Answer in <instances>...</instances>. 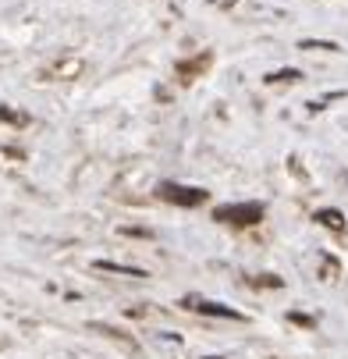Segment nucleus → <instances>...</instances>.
I'll return each mask as SVG.
<instances>
[{"instance_id":"obj_6","label":"nucleus","mask_w":348,"mask_h":359,"mask_svg":"<svg viewBox=\"0 0 348 359\" xmlns=\"http://www.w3.org/2000/svg\"><path fill=\"white\" fill-rule=\"evenodd\" d=\"M299 50H338V43H331V39H302Z\"/></svg>"},{"instance_id":"obj_5","label":"nucleus","mask_w":348,"mask_h":359,"mask_svg":"<svg viewBox=\"0 0 348 359\" xmlns=\"http://www.w3.org/2000/svg\"><path fill=\"white\" fill-rule=\"evenodd\" d=\"M313 221H320L323 228H331V231H345V214H341V210H316Z\"/></svg>"},{"instance_id":"obj_8","label":"nucleus","mask_w":348,"mask_h":359,"mask_svg":"<svg viewBox=\"0 0 348 359\" xmlns=\"http://www.w3.org/2000/svg\"><path fill=\"white\" fill-rule=\"evenodd\" d=\"M0 121H14V124H22L25 114H14V111H8V107H0Z\"/></svg>"},{"instance_id":"obj_2","label":"nucleus","mask_w":348,"mask_h":359,"mask_svg":"<svg viewBox=\"0 0 348 359\" xmlns=\"http://www.w3.org/2000/svg\"><path fill=\"white\" fill-rule=\"evenodd\" d=\"M156 193L167 199V203H178V206H199L207 203V188H192V185H178V182H160Z\"/></svg>"},{"instance_id":"obj_4","label":"nucleus","mask_w":348,"mask_h":359,"mask_svg":"<svg viewBox=\"0 0 348 359\" xmlns=\"http://www.w3.org/2000/svg\"><path fill=\"white\" fill-rule=\"evenodd\" d=\"M93 267H96V270H104V274H125V278H146V270H142V267H128V263H114V260H96Z\"/></svg>"},{"instance_id":"obj_9","label":"nucleus","mask_w":348,"mask_h":359,"mask_svg":"<svg viewBox=\"0 0 348 359\" xmlns=\"http://www.w3.org/2000/svg\"><path fill=\"white\" fill-rule=\"evenodd\" d=\"M256 285H270V288H281V281H277V278H270V274H267V278H256Z\"/></svg>"},{"instance_id":"obj_7","label":"nucleus","mask_w":348,"mask_h":359,"mask_svg":"<svg viewBox=\"0 0 348 359\" xmlns=\"http://www.w3.org/2000/svg\"><path fill=\"white\" fill-rule=\"evenodd\" d=\"M299 78H302V75H299L295 68H288V72H277V75H270L267 82H299Z\"/></svg>"},{"instance_id":"obj_10","label":"nucleus","mask_w":348,"mask_h":359,"mask_svg":"<svg viewBox=\"0 0 348 359\" xmlns=\"http://www.w3.org/2000/svg\"><path fill=\"white\" fill-rule=\"evenodd\" d=\"M207 359H220V356H207Z\"/></svg>"},{"instance_id":"obj_1","label":"nucleus","mask_w":348,"mask_h":359,"mask_svg":"<svg viewBox=\"0 0 348 359\" xmlns=\"http://www.w3.org/2000/svg\"><path fill=\"white\" fill-rule=\"evenodd\" d=\"M213 221L224 224H259L263 221V203H228L213 210Z\"/></svg>"},{"instance_id":"obj_3","label":"nucleus","mask_w":348,"mask_h":359,"mask_svg":"<svg viewBox=\"0 0 348 359\" xmlns=\"http://www.w3.org/2000/svg\"><path fill=\"white\" fill-rule=\"evenodd\" d=\"M189 306H192V309H199V313H207V316H228V320H245V316H242L238 309L220 306V303H210V299H189Z\"/></svg>"}]
</instances>
